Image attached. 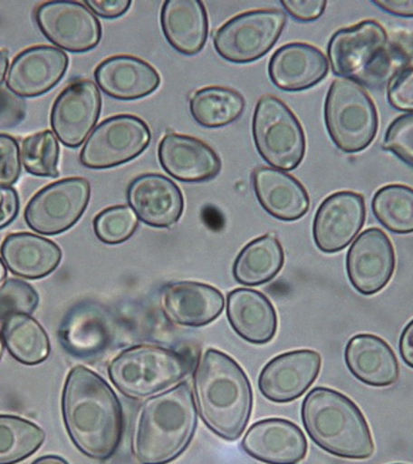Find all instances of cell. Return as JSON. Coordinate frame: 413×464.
<instances>
[{"instance_id":"obj_49","label":"cell","mask_w":413,"mask_h":464,"mask_svg":"<svg viewBox=\"0 0 413 464\" xmlns=\"http://www.w3.org/2000/svg\"><path fill=\"white\" fill-rule=\"evenodd\" d=\"M6 279V266L5 262L0 259V287L3 286V283H5Z\"/></svg>"},{"instance_id":"obj_39","label":"cell","mask_w":413,"mask_h":464,"mask_svg":"<svg viewBox=\"0 0 413 464\" xmlns=\"http://www.w3.org/2000/svg\"><path fill=\"white\" fill-rule=\"evenodd\" d=\"M22 172V157L18 141L10 135L0 134V188H12Z\"/></svg>"},{"instance_id":"obj_33","label":"cell","mask_w":413,"mask_h":464,"mask_svg":"<svg viewBox=\"0 0 413 464\" xmlns=\"http://www.w3.org/2000/svg\"><path fill=\"white\" fill-rule=\"evenodd\" d=\"M39 425L14 415H0V464H16L33 456L45 442Z\"/></svg>"},{"instance_id":"obj_47","label":"cell","mask_w":413,"mask_h":464,"mask_svg":"<svg viewBox=\"0 0 413 464\" xmlns=\"http://www.w3.org/2000/svg\"><path fill=\"white\" fill-rule=\"evenodd\" d=\"M8 53L5 50H0V84L6 79L8 73Z\"/></svg>"},{"instance_id":"obj_4","label":"cell","mask_w":413,"mask_h":464,"mask_svg":"<svg viewBox=\"0 0 413 464\" xmlns=\"http://www.w3.org/2000/svg\"><path fill=\"white\" fill-rule=\"evenodd\" d=\"M301 414L308 436L331 455L365 459L374 453L363 412L341 392L323 386L313 389L304 399Z\"/></svg>"},{"instance_id":"obj_13","label":"cell","mask_w":413,"mask_h":464,"mask_svg":"<svg viewBox=\"0 0 413 464\" xmlns=\"http://www.w3.org/2000/svg\"><path fill=\"white\" fill-rule=\"evenodd\" d=\"M101 110L97 84L91 80L74 81L56 98L51 111V127L61 143L79 148L96 127Z\"/></svg>"},{"instance_id":"obj_7","label":"cell","mask_w":413,"mask_h":464,"mask_svg":"<svg viewBox=\"0 0 413 464\" xmlns=\"http://www.w3.org/2000/svg\"><path fill=\"white\" fill-rule=\"evenodd\" d=\"M328 134L340 150L354 154L363 151L378 134L377 107L358 83L335 80L324 103Z\"/></svg>"},{"instance_id":"obj_34","label":"cell","mask_w":413,"mask_h":464,"mask_svg":"<svg viewBox=\"0 0 413 464\" xmlns=\"http://www.w3.org/2000/svg\"><path fill=\"white\" fill-rule=\"evenodd\" d=\"M371 205L386 229L398 235L413 233V188L409 186H384L375 193Z\"/></svg>"},{"instance_id":"obj_29","label":"cell","mask_w":413,"mask_h":464,"mask_svg":"<svg viewBox=\"0 0 413 464\" xmlns=\"http://www.w3.org/2000/svg\"><path fill=\"white\" fill-rule=\"evenodd\" d=\"M345 363L364 384L385 388L399 379L398 358L390 345L374 334H358L348 342Z\"/></svg>"},{"instance_id":"obj_24","label":"cell","mask_w":413,"mask_h":464,"mask_svg":"<svg viewBox=\"0 0 413 464\" xmlns=\"http://www.w3.org/2000/svg\"><path fill=\"white\" fill-rule=\"evenodd\" d=\"M98 87L107 96L120 101L141 100L160 87L161 77L154 66L140 57L111 56L94 71Z\"/></svg>"},{"instance_id":"obj_27","label":"cell","mask_w":413,"mask_h":464,"mask_svg":"<svg viewBox=\"0 0 413 464\" xmlns=\"http://www.w3.org/2000/svg\"><path fill=\"white\" fill-rule=\"evenodd\" d=\"M6 269L23 279H43L55 272L62 250L53 240L32 233H13L0 248Z\"/></svg>"},{"instance_id":"obj_40","label":"cell","mask_w":413,"mask_h":464,"mask_svg":"<svg viewBox=\"0 0 413 464\" xmlns=\"http://www.w3.org/2000/svg\"><path fill=\"white\" fill-rule=\"evenodd\" d=\"M388 100L395 110L413 113V66L402 67L389 82Z\"/></svg>"},{"instance_id":"obj_17","label":"cell","mask_w":413,"mask_h":464,"mask_svg":"<svg viewBox=\"0 0 413 464\" xmlns=\"http://www.w3.org/2000/svg\"><path fill=\"white\" fill-rule=\"evenodd\" d=\"M127 198L138 218L154 228H170L184 213L181 189L164 175L138 176L129 185Z\"/></svg>"},{"instance_id":"obj_14","label":"cell","mask_w":413,"mask_h":464,"mask_svg":"<svg viewBox=\"0 0 413 464\" xmlns=\"http://www.w3.org/2000/svg\"><path fill=\"white\" fill-rule=\"evenodd\" d=\"M367 209L363 195L353 191L328 196L317 209L313 238L321 252H341L353 242L365 223Z\"/></svg>"},{"instance_id":"obj_31","label":"cell","mask_w":413,"mask_h":464,"mask_svg":"<svg viewBox=\"0 0 413 464\" xmlns=\"http://www.w3.org/2000/svg\"><path fill=\"white\" fill-rule=\"evenodd\" d=\"M2 336L10 355L22 364L36 365L49 358V336L42 324L28 314L9 317L3 324Z\"/></svg>"},{"instance_id":"obj_20","label":"cell","mask_w":413,"mask_h":464,"mask_svg":"<svg viewBox=\"0 0 413 464\" xmlns=\"http://www.w3.org/2000/svg\"><path fill=\"white\" fill-rule=\"evenodd\" d=\"M158 161L171 178L197 184L216 178L222 160L215 149L189 135L168 133L158 145Z\"/></svg>"},{"instance_id":"obj_22","label":"cell","mask_w":413,"mask_h":464,"mask_svg":"<svg viewBox=\"0 0 413 464\" xmlns=\"http://www.w3.org/2000/svg\"><path fill=\"white\" fill-rule=\"evenodd\" d=\"M162 307L168 320L184 327H203L223 313L225 296L215 286L197 281L168 284L162 293Z\"/></svg>"},{"instance_id":"obj_48","label":"cell","mask_w":413,"mask_h":464,"mask_svg":"<svg viewBox=\"0 0 413 464\" xmlns=\"http://www.w3.org/2000/svg\"><path fill=\"white\" fill-rule=\"evenodd\" d=\"M32 464H69V462L62 457L50 455L40 457V459L34 460Z\"/></svg>"},{"instance_id":"obj_6","label":"cell","mask_w":413,"mask_h":464,"mask_svg":"<svg viewBox=\"0 0 413 464\" xmlns=\"http://www.w3.org/2000/svg\"><path fill=\"white\" fill-rule=\"evenodd\" d=\"M191 363L185 354L158 345H135L115 357L108 375L127 398H151L178 385L188 374Z\"/></svg>"},{"instance_id":"obj_25","label":"cell","mask_w":413,"mask_h":464,"mask_svg":"<svg viewBox=\"0 0 413 464\" xmlns=\"http://www.w3.org/2000/svg\"><path fill=\"white\" fill-rule=\"evenodd\" d=\"M257 201L274 218L293 222L307 215L311 199L299 179L274 168H257L253 172Z\"/></svg>"},{"instance_id":"obj_28","label":"cell","mask_w":413,"mask_h":464,"mask_svg":"<svg viewBox=\"0 0 413 464\" xmlns=\"http://www.w3.org/2000/svg\"><path fill=\"white\" fill-rule=\"evenodd\" d=\"M162 33L176 51L185 56L201 53L208 39L209 22L199 0H168L161 9Z\"/></svg>"},{"instance_id":"obj_3","label":"cell","mask_w":413,"mask_h":464,"mask_svg":"<svg viewBox=\"0 0 413 464\" xmlns=\"http://www.w3.org/2000/svg\"><path fill=\"white\" fill-rule=\"evenodd\" d=\"M195 395L187 382L151 396L139 414L134 456L140 464H168L187 450L197 429Z\"/></svg>"},{"instance_id":"obj_21","label":"cell","mask_w":413,"mask_h":464,"mask_svg":"<svg viewBox=\"0 0 413 464\" xmlns=\"http://www.w3.org/2000/svg\"><path fill=\"white\" fill-rule=\"evenodd\" d=\"M243 450L266 464H297L307 455V440L296 423L285 419L255 422L244 436Z\"/></svg>"},{"instance_id":"obj_45","label":"cell","mask_w":413,"mask_h":464,"mask_svg":"<svg viewBox=\"0 0 413 464\" xmlns=\"http://www.w3.org/2000/svg\"><path fill=\"white\" fill-rule=\"evenodd\" d=\"M372 5L399 18H413V0H384V2H371Z\"/></svg>"},{"instance_id":"obj_37","label":"cell","mask_w":413,"mask_h":464,"mask_svg":"<svg viewBox=\"0 0 413 464\" xmlns=\"http://www.w3.org/2000/svg\"><path fill=\"white\" fill-rule=\"evenodd\" d=\"M40 297L30 284L10 279L0 287V326L14 314H32L39 306Z\"/></svg>"},{"instance_id":"obj_32","label":"cell","mask_w":413,"mask_h":464,"mask_svg":"<svg viewBox=\"0 0 413 464\" xmlns=\"http://www.w3.org/2000/svg\"><path fill=\"white\" fill-rule=\"evenodd\" d=\"M245 110V100L235 90L211 86L201 88L189 101L193 120L201 127H226L238 121Z\"/></svg>"},{"instance_id":"obj_44","label":"cell","mask_w":413,"mask_h":464,"mask_svg":"<svg viewBox=\"0 0 413 464\" xmlns=\"http://www.w3.org/2000/svg\"><path fill=\"white\" fill-rule=\"evenodd\" d=\"M19 208L18 192L13 188H0V229L14 221Z\"/></svg>"},{"instance_id":"obj_26","label":"cell","mask_w":413,"mask_h":464,"mask_svg":"<svg viewBox=\"0 0 413 464\" xmlns=\"http://www.w3.org/2000/svg\"><path fill=\"white\" fill-rule=\"evenodd\" d=\"M226 317L235 334L249 343L266 344L275 337L276 310L260 291H230L226 299Z\"/></svg>"},{"instance_id":"obj_43","label":"cell","mask_w":413,"mask_h":464,"mask_svg":"<svg viewBox=\"0 0 413 464\" xmlns=\"http://www.w3.org/2000/svg\"><path fill=\"white\" fill-rule=\"evenodd\" d=\"M84 5L94 13V15L104 19H117L123 16L130 9L131 0H87Z\"/></svg>"},{"instance_id":"obj_2","label":"cell","mask_w":413,"mask_h":464,"mask_svg":"<svg viewBox=\"0 0 413 464\" xmlns=\"http://www.w3.org/2000/svg\"><path fill=\"white\" fill-rule=\"evenodd\" d=\"M193 386L206 428L226 441L238 440L253 410L252 385L243 368L230 355L211 348L199 359Z\"/></svg>"},{"instance_id":"obj_12","label":"cell","mask_w":413,"mask_h":464,"mask_svg":"<svg viewBox=\"0 0 413 464\" xmlns=\"http://www.w3.org/2000/svg\"><path fill=\"white\" fill-rule=\"evenodd\" d=\"M35 16L43 35L60 49L87 53L101 43L100 20L83 3H43Z\"/></svg>"},{"instance_id":"obj_19","label":"cell","mask_w":413,"mask_h":464,"mask_svg":"<svg viewBox=\"0 0 413 464\" xmlns=\"http://www.w3.org/2000/svg\"><path fill=\"white\" fill-rule=\"evenodd\" d=\"M64 351L79 359L100 357L114 340V324L103 307L81 304L71 308L59 328Z\"/></svg>"},{"instance_id":"obj_11","label":"cell","mask_w":413,"mask_h":464,"mask_svg":"<svg viewBox=\"0 0 413 464\" xmlns=\"http://www.w3.org/2000/svg\"><path fill=\"white\" fill-rule=\"evenodd\" d=\"M90 199L91 184L88 179H60L30 199L25 208V221L34 232L40 235H60L80 221Z\"/></svg>"},{"instance_id":"obj_36","label":"cell","mask_w":413,"mask_h":464,"mask_svg":"<svg viewBox=\"0 0 413 464\" xmlns=\"http://www.w3.org/2000/svg\"><path fill=\"white\" fill-rule=\"evenodd\" d=\"M138 227V216L128 206H111L93 219L97 238L110 246L127 242L137 232Z\"/></svg>"},{"instance_id":"obj_16","label":"cell","mask_w":413,"mask_h":464,"mask_svg":"<svg viewBox=\"0 0 413 464\" xmlns=\"http://www.w3.org/2000/svg\"><path fill=\"white\" fill-rule=\"evenodd\" d=\"M322 359L316 351L287 352L271 359L260 372L259 391L267 401L285 404L301 398L321 372Z\"/></svg>"},{"instance_id":"obj_23","label":"cell","mask_w":413,"mask_h":464,"mask_svg":"<svg viewBox=\"0 0 413 464\" xmlns=\"http://www.w3.org/2000/svg\"><path fill=\"white\" fill-rule=\"evenodd\" d=\"M328 71L326 55L318 47L304 43L281 46L269 63L271 82L287 92L310 90L326 79Z\"/></svg>"},{"instance_id":"obj_1","label":"cell","mask_w":413,"mask_h":464,"mask_svg":"<svg viewBox=\"0 0 413 464\" xmlns=\"http://www.w3.org/2000/svg\"><path fill=\"white\" fill-rule=\"evenodd\" d=\"M62 416L71 441L84 456L111 459L120 449L124 415L113 389L83 365L67 375L62 392Z\"/></svg>"},{"instance_id":"obj_38","label":"cell","mask_w":413,"mask_h":464,"mask_svg":"<svg viewBox=\"0 0 413 464\" xmlns=\"http://www.w3.org/2000/svg\"><path fill=\"white\" fill-rule=\"evenodd\" d=\"M382 147L413 168V113L401 115L392 121Z\"/></svg>"},{"instance_id":"obj_50","label":"cell","mask_w":413,"mask_h":464,"mask_svg":"<svg viewBox=\"0 0 413 464\" xmlns=\"http://www.w3.org/2000/svg\"><path fill=\"white\" fill-rule=\"evenodd\" d=\"M5 341H3V336L0 334V361H2L3 353H5Z\"/></svg>"},{"instance_id":"obj_42","label":"cell","mask_w":413,"mask_h":464,"mask_svg":"<svg viewBox=\"0 0 413 464\" xmlns=\"http://www.w3.org/2000/svg\"><path fill=\"white\" fill-rule=\"evenodd\" d=\"M280 3L293 19L301 23L320 19L327 8L324 0H283Z\"/></svg>"},{"instance_id":"obj_46","label":"cell","mask_w":413,"mask_h":464,"mask_svg":"<svg viewBox=\"0 0 413 464\" xmlns=\"http://www.w3.org/2000/svg\"><path fill=\"white\" fill-rule=\"evenodd\" d=\"M399 353L405 363L413 369V320L406 326L399 338Z\"/></svg>"},{"instance_id":"obj_8","label":"cell","mask_w":413,"mask_h":464,"mask_svg":"<svg viewBox=\"0 0 413 464\" xmlns=\"http://www.w3.org/2000/svg\"><path fill=\"white\" fill-rule=\"evenodd\" d=\"M253 137L260 157L277 170H294L306 155V135L299 118L273 94L257 102Z\"/></svg>"},{"instance_id":"obj_5","label":"cell","mask_w":413,"mask_h":464,"mask_svg":"<svg viewBox=\"0 0 413 464\" xmlns=\"http://www.w3.org/2000/svg\"><path fill=\"white\" fill-rule=\"evenodd\" d=\"M328 59L334 74L371 90L384 87L402 69L390 37L375 20L334 33Z\"/></svg>"},{"instance_id":"obj_15","label":"cell","mask_w":413,"mask_h":464,"mask_svg":"<svg viewBox=\"0 0 413 464\" xmlns=\"http://www.w3.org/2000/svg\"><path fill=\"white\" fill-rule=\"evenodd\" d=\"M396 256L390 238L379 228L365 230L351 244L347 256V273L359 293H380L394 276Z\"/></svg>"},{"instance_id":"obj_41","label":"cell","mask_w":413,"mask_h":464,"mask_svg":"<svg viewBox=\"0 0 413 464\" xmlns=\"http://www.w3.org/2000/svg\"><path fill=\"white\" fill-rule=\"evenodd\" d=\"M26 117V103L8 88H0V130L22 124Z\"/></svg>"},{"instance_id":"obj_35","label":"cell","mask_w":413,"mask_h":464,"mask_svg":"<svg viewBox=\"0 0 413 464\" xmlns=\"http://www.w3.org/2000/svg\"><path fill=\"white\" fill-rule=\"evenodd\" d=\"M20 157L25 170L39 178H57L60 175L59 139L50 130L24 139Z\"/></svg>"},{"instance_id":"obj_30","label":"cell","mask_w":413,"mask_h":464,"mask_svg":"<svg viewBox=\"0 0 413 464\" xmlns=\"http://www.w3.org/2000/svg\"><path fill=\"white\" fill-rule=\"evenodd\" d=\"M283 264L285 253L280 240L265 235L244 246L233 266V276L244 286H260L273 280Z\"/></svg>"},{"instance_id":"obj_9","label":"cell","mask_w":413,"mask_h":464,"mask_svg":"<svg viewBox=\"0 0 413 464\" xmlns=\"http://www.w3.org/2000/svg\"><path fill=\"white\" fill-rule=\"evenodd\" d=\"M286 23V13L279 9L243 13L216 30L213 45L216 53L229 63H254L276 45Z\"/></svg>"},{"instance_id":"obj_18","label":"cell","mask_w":413,"mask_h":464,"mask_svg":"<svg viewBox=\"0 0 413 464\" xmlns=\"http://www.w3.org/2000/svg\"><path fill=\"white\" fill-rule=\"evenodd\" d=\"M69 57L53 46H34L19 53L6 73V88L16 96L33 98L49 92L62 80Z\"/></svg>"},{"instance_id":"obj_10","label":"cell","mask_w":413,"mask_h":464,"mask_svg":"<svg viewBox=\"0 0 413 464\" xmlns=\"http://www.w3.org/2000/svg\"><path fill=\"white\" fill-rule=\"evenodd\" d=\"M147 121L131 114H120L101 121L82 148L80 162L88 169L117 168L140 157L151 143Z\"/></svg>"}]
</instances>
